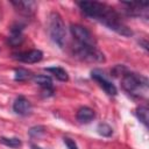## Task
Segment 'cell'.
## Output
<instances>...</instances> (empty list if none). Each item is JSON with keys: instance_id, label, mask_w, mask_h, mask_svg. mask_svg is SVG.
<instances>
[{"instance_id": "cell-20", "label": "cell", "mask_w": 149, "mask_h": 149, "mask_svg": "<svg viewBox=\"0 0 149 149\" xmlns=\"http://www.w3.org/2000/svg\"><path fill=\"white\" fill-rule=\"evenodd\" d=\"M63 140H64V143H65V146L68 147V149H78L76 142H74L72 139H70V137H64Z\"/></svg>"}, {"instance_id": "cell-7", "label": "cell", "mask_w": 149, "mask_h": 149, "mask_svg": "<svg viewBox=\"0 0 149 149\" xmlns=\"http://www.w3.org/2000/svg\"><path fill=\"white\" fill-rule=\"evenodd\" d=\"M126 7L125 12L129 16L135 17H148V3L147 2H122Z\"/></svg>"}, {"instance_id": "cell-16", "label": "cell", "mask_w": 149, "mask_h": 149, "mask_svg": "<svg viewBox=\"0 0 149 149\" xmlns=\"http://www.w3.org/2000/svg\"><path fill=\"white\" fill-rule=\"evenodd\" d=\"M136 116L137 119L147 127L148 126V118H149V111L147 106H139L136 108Z\"/></svg>"}, {"instance_id": "cell-12", "label": "cell", "mask_w": 149, "mask_h": 149, "mask_svg": "<svg viewBox=\"0 0 149 149\" xmlns=\"http://www.w3.org/2000/svg\"><path fill=\"white\" fill-rule=\"evenodd\" d=\"M44 70L48 71V72H50L56 79H58L61 81H68L69 80L68 72L63 68H61V66H50V68H45Z\"/></svg>"}, {"instance_id": "cell-19", "label": "cell", "mask_w": 149, "mask_h": 149, "mask_svg": "<svg viewBox=\"0 0 149 149\" xmlns=\"http://www.w3.org/2000/svg\"><path fill=\"white\" fill-rule=\"evenodd\" d=\"M44 134V127L42 126H37V127H33L30 130H29V135L31 137H38L40 135Z\"/></svg>"}, {"instance_id": "cell-11", "label": "cell", "mask_w": 149, "mask_h": 149, "mask_svg": "<svg viewBox=\"0 0 149 149\" xmlns=\"http://www.w3.org/2000/svg\"><path fill=\"white\" fill-rule=\"evenodd\" d=\"M23 35H22V28L21 26L16 24L10 28V36L8 37V43L13 47H17L22 43Z\"/></svg>"}, {"instance_id": "cell-6", "label": "cell", "mask_w": 149, "mask_h": 149, "mask_svg": "<svg viewBox=\"0 0 149 149\" xmlns=\"http://www.w3.org/2000/svg\"><path fill=\"white\" fill-rule=\"evenodd\" d=\"M91 77L92 79H94L99 86L108 94V95H116L118 93V90L115 87V85L105 76L104 71H101L100 69H93L91 71Z\"/></svg>"}, {"instance_id": "cell-15", "label": "cell", "mask_w": 149, "mask_h": 149, "mask_svg": "<svg viewBox=\"0 0 149 149\" xmlns=\"http://www.w3.org/2000/svg\"><path fill=\"white\" fill-rule=\"evenodd\" d=\"M33 78V74L29 70L27 69H23V68H19V69H15V72H14V79L16 81H26L28 79Z\"/></svg>"}, {"instance_id": "cell-9", "label": "cell", "mask_w": 149, "mask_h": 149, "mask_svg": "<svg viewBox=\"0 0 149 149\" xmlns=\"http://www.w3.org/2000/svg\"><path fill=\"white\" fill-rule=\"evenodd\" d=\"M31 109H33L31 104H30V101H29L27 98L20 95V97H17V98L14 100L13 111H14L16 114L26 116V115H28V114L31 113Z\"/></svg>"}, {"instance_id": "cell-13", "label": "cell", "mask_w": 149, "mask_h": 149, "mask_svg": "<svg viewBox=\"0 0 149 149\" xmlns=\"http://www.w3.org/2000/svg\"><path fill=\"white\" fill-rule=\"evenodd\" d=\"M33 80L35 84H37L42 88H52V80L49 76L36 74V76H33Z\"/></svg>"}, {"instance_id": "cell-8", "label": "cell", "mask_w": 149, "mask_h": 149, "mask_svg": "<svg viewBox=\"0 0 149 149\" xmlns=\"http://www.w3.org/2000/svg\"><path fill=\"white\" fill-rule=\"evenodd\" d=\"M15 59L22 62V63H27V64H33V63H37L43 58V52L41 50L37 49H33L29 51H24V52H20L14 55Z\"/></svg>"}, {"instance_id": "cell-5", "label": "cell", "mask_w": 149, "mask_h": 149, "mask_svg": "<svg viewBox=\"0 0 149 149\" xmlns=\"http://www.w3.org/2000/svg\"><path fill=\"white\" fill-rule=\"evenodd\" d=\"M70 31H71L73 38L76 40V42L78 44L95 47L94 37H93V35L91 34V31L86 27L80 26V24H71Z\"/></svg>"}, {"instance_id": "cell-4", "label": "cell", "mask_w": 149, "mask_h": 149, "mask_svg": "<svg viewBox=\"0 0 149 149\" xmlns=\"http://www.w3.org/2000/svg\"><path fill=\"white\" fill-rule=\"evenodd\" d=\"M73 54L76 57H78L81 61L91 62V63H102L105 62L104 54L97 48V47H90V45H81L76 44L73 47Z\"/></svg>"}, {"instance_id": "cell-1", "label": "cell", "mask_w": 149, "mask_h": 149, "mask_svg": "<svg viewBox=\"0 0 149 149\" xmlns=\"http://www.w3.org/2000/svg\"><path fill=\"white\" fill-rule=\"evenodd\" d=\"M78 6L86 16L101 22L111 30L122 36L133 35L132 29L122 22L120 15L114 10V8L107 6L106 3L98 1H80L78 2Z\"/></svg>"}, {"instance_id": "cell-10", "label": "cell", "mask_w": 149, "mask_h": 149, "mask_svg": "<svg viewBox=\"0 0 149 149\" xmlns=\"http://www.w3.org/2000/svg\"><path fill=\"white\" fill-rule=\"evenodd\" d=\"M76 118L81 123H88L95 118V113H94V111L92 108H90L87 106H84V107H80L77 111Z\"/></svg>"}, {"instance_id": "cell-3", "label": "cell", "mask_w": 149, "mask_h": 149, "mask_svg": "<svg viewBox=\"0 0 149 149\" xmlns=\"http://www.w3.org/2000/svg\"><path fill=\"white\" fill-rule=\"evenodd\" d=\"M49 36L51 41L59 48H63L66 37L65 24L62 16L57 12H51L49 15Z\"/></svg>"}, {"instance_id": "cell-18", "label": "cell", "mask_w": 149, "mask_h": 149, "mask_svg": "<svg viewBox=\"0 0 149 149\" xmlns=\"http://www.w3.org/2000/svg\"><path fill=\"white\" fill-rule=\"evenodd\" d=\"M97 130H98V133H99L101 136H105V137L111 136L112 133H113L112 127H111L109 125H107V123H99L98 127H97Z\"/></svg>"}, {"instance_id": "cell-17", "label": "cell", "mask_w": 149, "mask_h": 149, "mask_svg": "<svg viewBox=\"0 0 149 149\" xmlns=\"http://www.w3.org/2000/svg\"><path fill=\"white\" fill-rule=\"evenodd\" d=\"M0 143H2L6 147L9 148H20L22 146V142L19 137H0Z\"/></svg>"}, {"instance_id": "cell-14", "label": "cell", "mask_w": 149, "mask_h": 149, "mask_svg": "<svg viewBox=\"0 0 149 149\" xmlns=\"http://www.w3.org/2000/svg\"><path fill=\"white\" fill-rule=\"evenodd\" d=\"M12 3L14 6H16L20 9V12H22L26 15H29L30 13H33L34 12V8H35V5H36L33 1H19V2L13 1Z\"/></svg>"}, {"instance_id": "cell-2", "label": "cell", "mask_w": 149, "mask_h": 149, "mask_svg": "<svg viewBox=\"0 0 149 149\" xmlns=\"http://www.w3.org/2000/svg\"><path fill=\"white\" fill-rule=\"evenodd\" d=\"M121 86L127 93L134 97H140V98L147 97L148 79L142 74L125 71L121 78Z\"/></svg>"}]
</instances>
